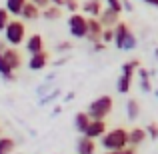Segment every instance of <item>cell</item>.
Masks as SVG:
<instances>
[{
    "mask_svg": "<svg viewBox=\"0 0 158 154\" xmlns=\"http://www.w3.org/2000/svg\"><path fill=\"white\" fill-rule=\"evenodd\" d=\"M100 144L108 152L122 150V148L130 146V132L124 130V128H112L100 138Z\"/></svg>",
    "mask_w": 158,
    "mask_h": 154,
    "instance_id": "obj_1",
    "label": "cell"
},
{
    "mask_svg": "<svg viewBox=\"0 0 158 154\" xmlns=\"http://www.w3.org/2000/svg\"><path fill=\"white\" fill-rule=\"evenodd\" d=\"M4 40L10 46H18V44L26 42V24L22 20H10L8 26L4 28Z\"/></svg>",
    "mask_w": 158,
    "mask_h": 154,
    "instance_id": "obj_2",
    "label": "cell"
},
{
    "mask_svg": "<svg viewBox=\"0 0 158 154\" xmlns=\"http://www.w3.org/2000/svg\"><path fill=\"white\" fill-rule=\"evenodd\" d=\"M112 108H114V100H112V96H98L96 100H92L88 104V114L92 120H104L108 114L112 112Z\"/></svg>",
    "mask_w": 158,
    "mask_h": 154,
    "instance_id": "obj_3",
    "label": "cell"
},
{
    "mask_svg": "<svg viewBox=\"0 0 158 154\" xmlns=\"http://www.w3.org/2000/svg\"><path fill=\"white\" fill-rule=\"evenodd\" d=\"M68 30L72 34V38H86V34H88V16L80 14V12L70 14Z\"/></svg>",
    "mask_w": 158,
    "mask_h": 154,
    "instance_id": "obj_4",
    "label": "cell"
},
{
    "mask_svg": "<svg viewBox=\"0 0 158 154\" xmlns=\"http://www.w3.org/2000/svg\"><path fill=\"white\" fill-rule=\"evenodd\" d=\"M102 32H104V26H102L100 20L94 18V16H88V34H86V40H88L90 44L100 42L102 40Z\"/></svg>",
    "mask_w": 158,
    "mask_h": 154,
    "instance_id": "obj_5",
    "label": "cell"
},
{
    "mask_svg": "<svg viewBox=\"0 0 158 154\" xmlns=\"http://www.w3.org/2000/svg\"><path fill=\"white\" fill-rule=\"evenodd\" d=\"M130 32L132 30L128 28V24L120 20V22L114 26V46L120 48V50H124V42H126V38H128V34H130Z\"/></svg>",
    "mask_w": 158,
    "mask_h": 154,
    "instance_id": "obj_6",
    "label": "cell"
},
{
    "mask_svg": "<svg viewBox=\"0 0 158 154\" xmlns=\"http://www.w3.org/2000/svg\"><path fill=\"white\" fill-rule=\"evenodd\" d=\"M48 62H50V54L46 50H40V52H34L30 56L28 66H30V70H44L48 66Z\"/></svg>",
    "mask_w": 158,
    "mask_h": 154,
    "instance_id": "obj_7",
    "label": "cell"
},
{
    "mask_svg": "<svg viewBox=\"0 0 158 154\" xmlns=\"http://www.w3.org/2000/svg\"><path fill=\"white\" fill-rule=\"evenodd\" d=\"M108 132V128H106V122L104 120H92V122L88 124V128H86V132H84V136H88V138H102Z\"/></svg>",
    "mask_w": 158,
    "mask_h": 154,
    "instance_id": "obj_8",
    "label": "cell"
},
{
    "mask_svg": "<svg viewBox=\"0 0 158 154\" xmlns=\"http://www.w3.org/2000/svg\"><path fill=\"white\" fill-rule=\"evenodd\" d=\"M98 20L102 22V26H104V28H114L116 24L120 22V14H118V12H114L112 8H108V6H106L104 10L100 12Z\"/></svg>",
    "mask_w": 158,
    "mask_h": 154,
    "instance_id": "obj_9",
    "label": "cell"
},
{
    "mask_svg": "<svg viewBox=\"0 0 158 154\" xmlns=\"http://www.w3.org/2000/svg\"><path fill=\"white\" fill-rule=\"evenodd\" d=\"M76 154H96V140L82 134L76 142Z\"/></svg>",
    "mask_w": 158,
    "mask_h": 154,
    "instance_id": "obj_10",
    "label": "cell"
},
{
    "mask_svg": "<svg viewBox=\"0 0 158 154\" xmlns=\"http://www.w3.org/2000/svg\"><path fill=\"white\" fill-rule=\"evenodd\" d=\"M4 58H6V62L10 64L12 70H18L20 66H22V54L16 50V46H8L6 50H2Z\"/></svg>",
    "mask_w": 158,
    "mask_h": 154,
    "instance_id": "obj_11",
    "label": "cell"
},
{
    "mask_svg": "<svg viewBox=\"0 0 158 154\" xmlns=\"http://www.w3.org/2000/svg\"><path fill=\"white\" fill-rule=\"evenodd\" d=\"M80 8H82V12H84L86 16H94V18H98V16H100V12L104 10L102 0H84Z\"/></svg>",
    "mask_w": 158,
    "mask_h": 154,
    "instance_id": "obj_12",
    "label": "cell"
},
{
    "mask_svg": "<svg viewBox=\"0 0 158 154\" xmlns=\"http://www.w3.org/2000/svg\"><path fill=\"white\" fill-rule=\"evenodd\" d=\"M40 16H42V8H38L36 4H32L30 0L24 4L22 12H20V18L26 20V22H30V20H36V18H40Z\"/></svg>",
    "mask_w": 158,
    "mask_h": 154,
    "instance_id": "obj_13",
    "label": "cell"
},
{
    "mask_svg": "<svg viewBox=\"0 0 158 154\" xmlns=\"http://www.w3.org/2000/svg\"><path fill=\"white\" fill-rule=\"evenodd\" d=\"M90 122H92V118H90L88 112H76V114H74V128H76L80 134L86 132V128H88Z\"/></svg>",
    "mask_w": 158,
    "mask_h": 154,
    "instance_id": "obj_14",
    "label": "cell"
},
{
    "mask_svg": "<svg viewBox=\"0 0 158 154\" xmlns=\"http://www.w3.org/2000/svg\"><path fill=\"white\" fill-rule=\"evenodd\" d=\"M26 50L30 52V54L44 50V40H42V36H40V34H32V36H28V38H26Z\"/></svg>",
    "mask_w": 158,
    "mask_h": 154,
    "instance_id": "obj_15",
    "label": "cell"
},
{
    "mask_svg": "<svg viewBox=\"0 0 158 154\" xmlns=\"http://www.w3.org/2000/svg\"><path fill=\"white\" fill-rule=\"evenodd\" d=\"M0 76H2L6 82H14V80H16L14 70L10 68V64L6 62V58H4V54H2V52H0Z\"/></svg>",
    "mask_w": 158,
    "mask_h": 154,
    "instance_id": "obj_16",
    "label": "cell"
},
{
    "mask_svg": "<svg viewBox=\"0 0 158 154\" xmlns=\"http://www.w3.org/2000/svg\"><path fill=\"white\" fill-rule=\"evenodd\" d=\"M146 128H132L130 130V146H140V144L146 140Z\"/></svg>",
    "mask_w": 158,
    "mask_h": 154,
    "instance_id": "obj_17",
    "label": "cell"
},
{
    "mask_svg": "<svg viewBox=\"0 0 158 154\" xmlns=\"http://www.w3.org/2000/svg\"><path fill=\"white\" fill-rule=\"evenodd\" d=\"M132 88V76H126V74H120V78L116 80V90L120 94H128Z\"/></svg>",
    "mask_w": 158,
    "mask_h": 154,
    "instance_id": "obj_18",
    "label": "cell"
},
{
    "mask_svg": "<svg viewBox=\"0 0 158 154\" xmlns=\"http://www.w3.org/2000/svg\"><path fill=\"white\" fill-rule=\"evenodd\" d=\"M126 114H128V120H136L140 116V104L138 100H134V98H128L126 102Z\"/></svg>",
    "mask_w": 158,
    "mask_h": 154,
    "instance_id": "obj_19",
    "label": "cell"
},
{
    "mask_svg": "<svg viewBox=\"0 0 158 154\" xmlns=\"http://www.w3.org/2000/svg\"><path fill=\"white\" fill-rule=\"evenodd\" d=\"M28 0H6V10L10 12L12 16H20V12H22L24 4H26Z\"/></svg>",
    "mask_w": 158,
    "mask_h": 154,
    "instance_id": "obj_20",
    "label": "cell"
},
{
    "mask_svg": "<svg viewBox=\"0 0 158 154\" xmlns=\"http://www.w3.org/2000/svg\"><path fill=\"white\" fill-rule=\"evenodd\" d=\"M42 18H46V20H58V18H62V8L50 4L48 8H44V10H42Z\"/></svg>",
    "mask_w": 158,
    "mask_h": 154,
    "instance_id": "obj_21",
    "label": "cell"
},
{
    "mask_svg": "<svg viewBox=\"0 0 158 154\" xmlns=\"http://www.w3.org/2000/svg\"><path fill=\"white\" fill-rule=\"evenodd\" d=\"M140 68V60L138 58H132V60L124 62L122 64V74H126V76H134V72Z\"/></svg>",
    "mask_w": 158,
    "mask_h": 154,
    "instance_id": "obj_22",
    "label": "cell"
},
{
    "mask_svg": "<svg viewBox=\"0 0 158 154\" xmlns=\"http://www.w3.org/2000/svg\"><path fill=\"white\" fill-rule=\"evenodd\" d=\"M14 146H16V142L12 138H8V136L0 138V154H12L14 152Z\"/></svg>",
    "mask_w": 158,
    "mask_h": 154,
    "instance_id": "obj_23",
    "label": "cell"
},
{
    "mask_svg": "<svg viewBox=\"0 0 158 154\" xmlns=\"http://www.w3.org/2000/svg\"><path fill=\"white\" fill-rule=\"evenodd\" d=\"M8 22H10V12L4 6V8H0V32H4V28L8 26Z\"/></svg>",
    "mask_w": 158,
    "mask_h": 154,
    "instance_id": "obj_24",
    "label": "cell"
},
{
    "mask_svg": "<svg viewBox=\"0 0 158 154\" xmlns=\"http://www.w3.org/2000/svg\"><path fill=\"white\" fill-rule=\"evenodd\" d=\"M146 134H148V138L158 140V124H156V122L146 124Z\"/></svg>",
    "mask_w": 158,
    "mask_h": 154,
    "instance_id": "obj_25",
    "label": "cell"
},
{
    "mask_svg": "<svg viewBox=\"0 0 158 154\" xmlns=\"http://www.w3.org/2000/svg\"><path fill=\"white\" fill-rule=\"evenodd\" d=\"M136 44H138V40H136V36L130 32V34H128V38H126V42H124V50H134Z\"/></svg>",
    "mask_w": 158,
    "mask_h": 154,
    "instance_id": "obj_26",
    "label": "cell"
},
{
    "mask_svg": "<svg viewBox=\"0 0 158 154\" xmlns=\"http://www.w3.org/2000/svg\"><path fill=\"white\" fill-rule=\"evenodd\" d=\"M106 6H108V8H112L114 12H118V14L124 10V6H122V0H106Z\"/></svg>",
    "mask_w": 158,
    "mask_h": 154,
    "instance_id": "obj_27",
    "label": "cell"
},
{
    "mask_svg": "<svg viewBox=\"0 0 158 154\" xmlns=\"http://www.w3.org/2000/svg\"><path fill=\"white\" fill-rule=\"evenodd\" d=\"M102 42H106V44L114 42V28H104V32H102Z\"/></svg>",
    "mask_w": 158,
    "mask_h": 154,
    "instance_id": "obj_28",
    "label": "cell"
},
{
    "mask_svg": "<svg viewBox=\"0 0 158 154\" xmlns=\"http://www.w3.org/2000/svg\"><path fill=\"white\" fill-rule=\"evenodd\" d=\"M64 8L70 12V14H74V12H78L80 4H78V0H66V2H64Z\"/></svg>",
    "mask_w": 158,
    "mask_h": 154,
    "instance_id": "obj_29",
    "label": "cell"
},
{
    "mask_svg": "<svg viewBox=\"0 0 158 154\" xmlns=\"http://www.w3.org/2000/svg\"><path fill=\"white\" fill-rule=\"evenodd\" d=\"M104 154H136V148L134 146H126V148H122V150H114V152H104Z\"/></svg>",
    "mask_w": 158,
    "mask_h": 154,
    "instance_id": "obj_30",
    "label": "cell"
},
{
    "mask_svg": "<svg viewBox=\"0 0 158 154\" xmlns=\"http://www.w3.org/2000/svg\"><path fill=\"white\" fill-rule=\"evenodd\" d=\"M140 88L144 92H152V84H150V78H140Z\"/></svg>",
    "mask_w": 158,
    "mask_h": 154,
    "instance_id": "obj_31",
    "label": "cell"
},
{
    "mask_svg": "<svg viewBox=\"0 0 158 154\" xmlns=\"http://www.w3.org/2000/svg\"><path fill=\"white\" fill-rule=\"evenodd\" d=\"M58 94H60V92H58V90H54V92H52V94H48V96H42V98H40V104H42V106H44V104H48V102H52V100H54V98H56V96H58Z\"/></svg>",
    "mask_w": 158,
    "mask_h": 154,
    "instance_id": "obj_32",
    "label": "cell"
},
{
    "mask_svg": "<svg viewBox=\"0 0 158 154\" xmlns=\"http://www.w3.org/2000/svg\"><path fill=\"white\" fill-rule=\"evenodd\" d=\"M30 2H32V4H36L38 8H42V10L50 6V0H30Z\"/></svg>",
    "mask_w": 158,
    "mask_h": 154,
    "instance_id": "obj_33",
    "label": "cell"
},
{
    "mask_svg": "<svg viewBox=\"0 0 158 154\" xmlns=\"http://www.w3.org/2000/svg\"><path fill=\"white\" fill-rule=\"evenodd\" d=\"M70 48H72V42H60L56 46V50L58 52H64V50H70Z\"/></svg>",
    "mask_w": 158,
    "mask_h": 154,
    "instance_id": "obj_34",
    "label": "cell"
},
{
    "mask_svg": "<svg viewBox=\"0 0 158 154\" xmlns=\"http://www.w3.org/2000/svg\"><path fill=\"white\" fill-rule=\"evenodd\" d=\"M104 48H106V42H102V40H100V42H94V44H92V50H94V52H102Z\"/></svg>",
    "mask_w": 158,
    "mask_h": 154,
    "instance_id": "obj_35",
    "label": "cell"
},
{
    "mask_svg": "<svg viewBox=\"0 0 158 154\" xmlns=\"http://www.w3.org/2000/svg\"><path fill=\"white\" fill-rule=\"evenodd\" d=\"M122 6H124V10H128V12H132V10H134V6H132V2H130V0H122Z\"/></svg>",
    "mask_w": 158,
    "mask_h": 154,
    "instance_id": "obj_36",
    "label": "cell"
},
{
    "mask_svg": "<svg viewBox=\"0 0 158 154\" xmlns=\"http://www.w3.org/2000/svg\"><path fill=\"white\" fill-rule=\"evenodd\" d=\"M48 90H50V86H48V84H42V86L38 88V94H40V96H44V94H46Z\"/></svg>",
    "mask_w": 158,
    "mask_h": 154,
    "instance_id": "obj_37",
    "label": "cell"
},
{
    "mask_svg": "<svg viewBox=\"0 0 158 154\" xmlns=\"http://www.w3.org/2000/svg\"><path fill=\"white\" fill-rule=\"evenodd\" d=\"M64 2H66V0H50V4H54V6H64Z\"/></svg>",
    "mask_w": 158,
    "mask_h": 154,
    "instance_id": "obj_38",
    "label": "cell"
},
{
    "mask_svg": "<svg viewBox=\"0 0 158 154\" xmlns=\"http://www.w3.org/2000/svg\"><path fill=\"white\" fill-rule=\"evenodd\" d=\"M146 4H150V6H154V8H158V0H146Z\"/></svg>",
    "mask_w": 158,
    "mask_h": 154,
    "instance_id": "obj_39",
    "label": "cell"
},
{
    "mask_svg": "<svg viewBox=\"0 0 158 154\" xmlns=\"http://www.w3.org/2000/svg\"><path fill=\"white\" fill-rule=\"evenodd\" d=\"M2 50H6V44H4V42H0V52H2Z\"/></svg>",
    "mask_w": 158,
    "mask_h": 154,
    "instance_id": "obj_40",
    "label": "cell"
},
{
    "mask_svg": "<svg viewBox=\"0 0 158 154\" xmlns=\"http://www.w3.org/2000/svg\"><path fill=\"white\" fill-rule=\"evenodd\" d=\"M154 56H156V58H158V48H156V50H154Z\"/></svg>",
    "mask_w": 158,
    "mask_h": 154,
    "instance_id": "obj_41",
    "label": "cell"
},
{
    "mask_svg": "<svg viewBox=\"0 0 158 154\" xmlns=\"http://www.w3.org/2000/svg\"><path fill=\"white\" fill-rule=\"evenodd\" d=\"M142 2H146V0H142Z\"/></svg>",
    "mask_w": 158,
    "mask_h": 154,
    "instance_id": "obj_42",
    "label": "cell"
}]
</instances>
